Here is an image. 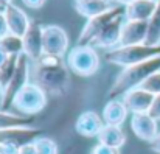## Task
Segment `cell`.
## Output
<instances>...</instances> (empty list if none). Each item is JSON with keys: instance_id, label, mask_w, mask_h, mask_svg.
Returning <instances> with one entry per match:
<instances>
[{"instance_id": "obj_1", "label": "cell", "mask_w": 160, "mask_h": 154, "mask_svg": "<svg viewBox=\"0 0 160 154\" xmlns=\"http://www.w3.org/2000/svg\"><path fill=\"white\" fill-rule=\"evenodd\" d=\"M31 83L42 87L48 95H62L70 83V70L64 58L42 54L31 65Z\"/></svg>"}, {"instance_id": "obj_2", "label": "cell", "mask_w": 160, "mask_h": 154, "mask_svg": "<svg viewBox=\"0 0 160 154\" xmlns=\"http://www.w3.org/2000/svg\"><path fill=\"white\" fill-rule=\"evenodd\" d=\"M160 70V56L151 58L148 61H143L135 65L124 67L117 78L113 80L110 89H109V97L110 100H115L117 97H123L126 92L140 87V84L154 72Z\"/></svg>"}, {"instance_id": "obj_3", "label": "cell", "mask_w": 160, "mask_h": 154, "mask_svg": "<svg viewBox=\"0 0 160 154\" xmlns=\"http://www.w3.org/2000/svg\"><path fill=\"white\" fill-rule=\"evenodd\" d=\"M160 56V45H126V47H115L112 50H106L104 59L110 64H115L118 67H129L140 64L143 61H148L151 58Z\"/></svg>"}, {"instance_id": "obj_4", "label": "cell", "mask_w": 160, "mask_h": 154, "mask_svg": "<svg viewBox=\"0 0 160 154\" xmlns=\"http://www.w3.org/2000/svg\"><path fill=\"white\" fill-rule=\"evenodd\" d=\"M67 67L78 76H92L98 72L101 58L92 45H76L67 53Z\"/></svg>"}, {"instance_id": "obj_5", "label": "cell", "mask_w": 160, "mask_h": 154, "mask_svg": "<svg viewBox=\"0 0 160 154\" xmlns=\"http://www.w3.org/2000/svg\"><path fill=\"white\" fill-rule=\"evenodd\" d=\"M48 103V94L39 87L34 83H28L25 87L20 89V92L16 95L14 101L11 104V109L17 110V114L25 117H33L45 109Z\"/></svg>"}, {"instance_id": "obj_6", "label": "cell", "mask_w": 160, "mask_h": 154, "mask_svg": "<svg viewBox=\"0 0 160 154\" xmlns=\"http://www.w3.org/2000/svg\"><path fill=\"white\" fill-rule=\"evenodd\" d=\"M31 81V61L22 53L19 56V62L16 67V72L12 75V78L8 81V84L5 86V92H3V104H2V110H8L11 109V104L14 101L16 95L20 92L22 87H25L28 83Z\"/></svg>"}, {"instance_id": "obj_7", "label": "cell", "mask_w": 160, "mask_h": 154, "mask_svg": "<svg viewBox=\"0 0 160 154\" xmlns=\"http://www.w3.org/2000/svg\"><path fill=\"white\" fill-rule=\"evenodd\" d=\"M120 16H124V6H120V5H115L113 8H110L109 11L97 16V17H92V19H87L81 33H79V38H78V44L79 45H90L92 41L103 31V28L107 27L112 20H115L117 17Z\"/></svg>"}, {"instance_id": "obj_8", "label": "cell", "mask_w": 160, "mask_h": 154, "mask_svg": "<svg viewBox=\"0 0 160 154\" xmlns=\"http://www.w3.org/2000/svg\"><path fill=\"white\" fill-rule=\"evenodd\" d=\"M42 41H44V54L64 58L68 53V34L59 25H44Z\"/></svg>"}, {"instance_id": "obj_9", "label": "cell", "mask_w": 160, "mask_h": 154, "mask_svg": "<svg viewBox=\"0 0 160 154\" xmlns=\"http://www.w3.org/2000/svg\"><path fill=\"white\" fill-rule=\"evenodd\" d=\"M42 134L41 128L36 126H17L0 131V145H8L14 148H20L22 145L34 142Z\"/></svg>"}, {"instance_id": "obj_10", "label": "cell", "mask_w": 160, "mask_h": 154, "mask_svg": "<svg viewBox=\"0 0 160 154\" xmlns=\"http://www.w3.org/2000/svg\"><path fill=\"white\" fill-rule=\"evenodd\" d=\"M42 27L38 20H31L28 30L25 31V34L22 36L23 41V54L31 61H38L41 59V56L44 54V41H42Z\"/></svg>"}, {"instance_id": "obj_11", "label": "cell", "mask_w": 160, "mask_h": 154, "mask_svg": "<svg viewBox=\"0 0 160 154\" xmlns=\"http://www.w3.org/2000/svg\"><path fill=\"white\" fill-rule=\"evenodd\" d=\"M123 23H124V16H120L115 20H112L107 27L103 28V31L92 41L90 45L95 47V49H106V50H112L115 47H120Z\"/></svg>"}, {"instance_id": "obj_12", "label": "cell", "mask_w": 160, "mask_h": 154, "mask_svg": "<svg viewBox=\"0 0 160 154\" xmlns=\"http://www.w3.org/2000/svg\"><path fill=\"white\" fill-rule=\"evenodd\" d=\"M131 129L135 134L137 139L143 142H152L156 136L159 134L157 120L152 118L148 112L145 114H132L131 117Z\"/></svg>"}, {"instance_id": "obj_13", "label": "cell", "mask_w": 160, "mask_h": 154, "mask_svg": "<svg viewBox=\"0 0 160 154\" xmlns=\"http://www.w3.org/2000/svg\"><path fill=\"white\" fill-rule=\"evenodd\" d=\"M103 126V115H100L97 110H84L78 115L75 121V129L82 137H98Z\"/></svg>"}, {"instance_id": "obj_14", "label": "cell", "mask_w": 160, "mask_h": 154, "mask_svg": "<svg viewBox=\"0 0 160 154\" xmlns=\"http://www.w3.org/2000/svg\"><path fill=\"white\" fill-rule=\"evenodd\" d=\"M146 36H148V22H145V20H126L124 19L120 47L145 44Z\"/></svg>"}, {"instance_id": "obj_15", "label": "cell", "mask_w": 160, "mask_h": 154, "mask_svg": "<svg viewBox=\"0 0 160 154\" xmlns=\"http://www.w3.org/2000/svg\"><path fill=\"white\" fill-rule=\"evenodd\" d=\"M121 101L128 107L131 114H145L149 112L151 104L154 101V95L143 90L142 87H135L129 92H126L121 97Z\"/></svg>"}, {"instance_id": "obj_16", "label": "cell", "mask_w": 160, "mask_h": 154, "mask_svg": "<svg viewBox=\"0 0 160 154\" xmlns=\"http://www.w3.org/2000/svg\"><path fill=\"white\" fill-rule=\"evenodd\" d=\"M3 14H5L9 33L11 34H17V36H23L25 31L28 30L30 23H31V20L27 16V13L23 9H20L19 6L11 3V5H8L3 9Z\"/></svg>"}, {"instance_id": "obj_17", "label": "cell", "mask_w": 160, "mask_h": 154, "mask_svg": "<svg viewBox=\"0 0 160 154\" xmlns=\"http://www.w3.org/2000/svg\"><path fill=\"white\" fill-rule=\"evenodd\" d=\"M72 3L73 9L86 19L97 17L115 6L112 0H72Z\"/></svg>"}, {"instance_id": "obj_18", "label": "cell", "mask_w": 160, "mask_h": 154, "mask_svg": "<svg viewBox=\"0 0 160 154\" xmlns=\"http://www.w3.org/2000/svg\"><path fill=\"white\" fill-rule=\"evenodd\" d=\"M156 6H157V0H135L124 6V19L148 22L154 14Z\"/></svg>"}, {"instance_id": "obj_19", "label": "cell", "mask_w": 160, "mask_h": 154, "mask_svg": "<svg viewBox=\"0 0 160 154\" xmlns=\"http://www.w3.org/2000/svg\"><path fill=\"white\" fill-rule=\"evenodd\" d=\"M128 107L124 106V103L118 98L115 100H109L103 109V120L104 125H112V126H121L126 118H128Z\"/></svg>"}, {"instance_id": "obj_20", "label": "cell", "mask_w": 160, "mask_h": 154, "mask_svg": "<svg viewBox=\"0 0 160 154\" xmlns=\"http://www.w3.org/2000/svg\"><path fill=\"white\" fill-rule=\"evenodd\" d=\"M97 139L98 143H103L117 150H120L126 143V134L121 129V126H112V125H104Z\"/></svg>"}, {"instance_id": "obj_21", "label": "cell", "mask_w": 160, "mask_h": 154, "mask_svg": "<svg viewBox=\"0 0 160 154\" xmlns=\"http://www.w3.org/2000/svg\"><path fill=\"white\" fill-rule=\"evenodd\" d=\"M30 123H31V117H25L16 112L0 109V131L17 128V126H30Z\"/></svg>"}, {"instance_id": "obj_22", "label": "cell", "mask_w": 160, "mask_h": 154, "mask_svg": "<svg viewBox=\"0 0 160 154\" xmlns=\"http://www.w3.org/2000/svg\"><path fill=\"white\" fill-rule=\"evenodd\" d=\"M146 45H160V0H157V6L151 19L148 20V36Z\"/></svg>"}, {"instance_id": "obj_23", "label": "cell", "mask_w": 160, "mask_h": 154, "mask_svg": "<svg viewBox=\"0 0 160 154\" xmlns=\"http://www.w3.org/2000/svg\"><path fill=\"white\" fill-rule=\"evenodd\" d=\"M0 49L5 51L8 56H19V54H22V53H23V41H22V36L8 33L6 36H3V38L0 39Z\"/></svg>"}, {"instance_id": "obj_24", "label": "cell", "mask_w": 160, "mask_h": 154, "mask_svg": "<svg viewBox=\"0 0 160 154\" xmlns=\"http://www.w3.org/2000/svg\"><path fill=\"white\" fill-rule=\"evenodd\" d=\"M20 56V54H19ZM19 56H8V59L5 61V64L0 67V80H2V84L3 87L8 84V81L12 78L14 72H16V67H17V62H19Z\"/></svg>"}, {"instance_id": "obj_25", "label": "cell", "mask_w": 160, "mask_h": 154, "mask_svg": "<svg viewBox=\"0 0 160 154\" xmlns=\"http://www.w3.org/2000/svg\"><path fill=\"white\" fill-rule=\"evenodd\" d=\"M34 146H36L38 154H58L59 153L58 143L54 142L53 139L45 137V136H39L34 140Z\"/></svg>"}, {"instance_id": "obj_26", "label": "cell", "mask_w": 160, "mask_h": 154, "mask_svg": "<svg viewBox=\"0 0 160 154\" xmlns=\"http://www.w3.org/2000/svg\"><path fill=\"white\" fill-rule=\"evenodd\" d=\"M140 87H142L143 90L152 94L154 97H156V95H160V70L154 72L152 75H149V76L140 84Z\"/></svg>"}, {"instance_id": "obj_27", "label": "cell", "mask_w": 160, "mask_h": 154, "mask_svg": "<svg viewBox=\"0 0 160 154\" xmlns=\"http://www.w3.org/2000/svg\"><path fill=\"white\" fill-rule=\"evenodd\" d=\"M90 154H118V150L112 148V146H107V145H103V143H98L92 148Z\"/></svg>"}, {"instance_id": "obj_28", "label": "cell", "mask_w": 160, "mask_h": 154, "mask_svg": "<svg viewBox=\"0 0 160 154\" xmlns=\"http://www.w3.org/2000/svg\"><path fill=\"white\" fill-rule=\"evenodd\" d=\"M152 118H156L157 121L160 120V95H156L154 97V101L151 104V109H149V112H148Z\"/></svg>"}, {"instance_id": "obj_29", "label": "cell", "mask_w": 160, "mask_h": 154, "mask_svg": "<svg viewBox=\"0 0 160 154\" xmlns=\"http://www.w3.org/2000/svg\"><path fill=\"white\" fill-rule=\"evenodd\" d=\"M17 154H38L36 146H34V142L27 143V145H22L20 148H17Z\"/></svg>"}, {"instance_id": "obj_30", "label": "cell", "mask_w": 160, "mask_h": 154, "mask_svg": "<svg viewBox=\"0 0 160 154\" xmlns=\"http://www.w3.org/2000/svg\"><path fill=\"white\" fill-rule=\"evenodd\" d=\"M22 2H23L25 6H28V8H31V9H39L41 6L45 5L47 0H22Z\"/></svg>"}, {"instance_id": "obj_31", "label": "cell", "mask_w": 160, "mask_h": 154, "mask_svg": "<svg viewBox=\"0 0 160 154\" xmlns=\"http://www.w3.org/2000/svg\"><path fill=\"white\" fill-rule=\"evenodd\" d=\"M8 33H9V30H8V23H6L5 14H3V11H0V39L3 36H6Z\"/></svg>"}, {"instance_id": "obj_32", "label": "cell", "mask_w": 160, "mask_h": 154, "mask_svg": "<svg viewBox=\"0 0 160 154\" xmlns=\"http://www.w3.org/2000/svg\"><path fill=\"white\" fill-rule=\"evenodd\" d=\"M149 148H151L152 153L160 154V132L156 136V139H154L152 142H149Z\"/></svg>"}, {"instance_id": "obj_33", "label": "cell", "mask_w": 160, "mask_h": 154, "mask_svg": "<svg viewBox=\"0 0 160 154\" xmlns=\"http://www.w3.org/2000/svg\"><path fill=\"white\" fill-rule=\"evenodd\" d=\"M115 5H120V6H126V5H129V3H132V2H135V0H112Z\"/></svg>"}, {"instance_id": "obj_34", "label": "cell", "mask_w": 160, "mask_h": 154, "mask_svg": "<svg viewBox=\"0 0 160 154\" xmlns=\"http://www.w3.org/2000/svg\"><path fill=\"white\" fill-rule=\"evenodd\" d=\"M6 59H8V54H6L5 51L0 49V67H2V65L5 64V61H6Z\"/></svg>"}, {"instance_id": "obj_35", "label": "cell", "mask_w": 160, "mask_h": 154, "mask_svg": "<svg viewBox=\"0 0 160 154\" xmlns=\"http://www.w3.org/2000/svg\"><path fill=\"white\" fill-rule=\"evenodd\" d=\"M3 92H5V87H3L2 80H0V109H2V104H3Z\"/></svg>"}, {"instance_id": "obj_36", "label": "cell", "mask_w": 160, "mask_h": 154, "mask_svg": "<svg viewBox=\"0 0 160 154\" xmlns=\"http://www.w3.org/2000/svg\"><path fill=\"white\" fill-rule=\"evenodd\" d=\"M11 2H12V0H0V6L6 8L8 5H11Z\"/></svg>"}, {"instance_id": "obj_37", "label": "cell", "mask_w": 160, "mask_h": 154, "mask_svg": "<svg viewBox=\"0 0 160 154\" xmlns=\"http://www.w3.org/2000/svg\"><path fill=\"white\" fill-rule=\"evenodd\" d=\"M3 9H5V8H3V6H0V11H3Z\"/></svg>"}, {"instance_id": "obj_38", "label": "cell", "mask_w": 160, "mask_h": 154, "mask_svg": "<svg viewBox=\"0 0 160 154\" xmlns=\"http://www.w3.org/2000/svg\"><path fill=\"white\" fill-rule=\"evenodd\" d=\"M0 154H2V145H0Z\"/></svg>"}]
</instances>
